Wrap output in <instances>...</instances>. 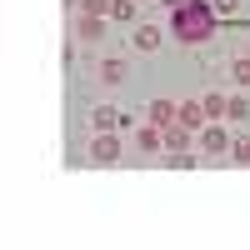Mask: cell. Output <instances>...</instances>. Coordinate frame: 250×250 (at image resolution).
Here are the masks:
<instances>
[{"mask_svg":"<svg viewBox=\"0 0 250 250\" xmlns=\"http://www.w3.org/2000/svg\"><path fill=\"white\" fill-rule=\"evenodd\" d=\"M215 25H220V15H215L210 0H185V5L170 10V20H165V30H170L180 45H205V40L215 35Z\"/></svg>","mask_w":250,"mask_h":250,"instance_id":"obj_1","label":"cell"},{"mask_svg":"<svg viewBox=\"0 0 250 250\" xmlns=\"http://www.w3.org/2000/svg\"><path fill=\"white\" fill-rule=\"evenodd\" d=\"M230 130H225V120H205L200 130H195V150L200 155H230Z\"/></svg>","mask_w":250,"mask_h":250,"instance_id":"obj_2","label":"cell"},{"mask_svg":"<svg viewBox=\"0 0 250 250\" xmlns=\"http://www.w3.org/2000/svg\"><path fill=\"white\" fill-rule=\"evenodd\" d=\"M70 30H75V40H85V45H100V40H105V15H85V10H75Z\"/></svg>","mask_w":250,"mask_h":250,"instance_id":"obj_3","label":"cell"},{"mask_svg":"<svg viewBox=\"0 0 250 250\" xmlns=\"http://www.w3.org/2000/svg\"><path fill=\"white\" fill-rule=\"evenodd\" d=\"M90 160H95V165H115V160H120V140H115V130H95V140H90Z\"/></svg>","mask_w":250,"mask_h":250,"instance_id":"obj_4","label":"cell"},{"mask_svg":"<svg viewBox=\"0 0 250 250\" xmlns=\"http://www.w3.org/2000/svg\"><path fill=\"white\" fill-rule=\"evenodd\" d=\"M145 120L160 125V130H165V125H175V120H180V100H170V95L150 100V105H145Z\"/></svg>","mask_w":250,"mask_h":250,"instance_id":"obj_5","label":"cell"},{"mask_svg":"<svg viewBox=\"0 0 250 250\" xmlns=\"http://www.w3.org/2000/svg\"><path fill=\"white\" fill-rule=\"evenodd\" d=\"M160 35H165L160 25H135V30H130V45L150 55V50H160Z\"/></svg>","mask_w":250,"mask_h":250,"instance_id":"obj_6","label":"cell"},{"mask_svg":"<svg viewBox=\"0 0 250 250\" xmlns=\"http://www.w3.org/2000/svg\"><path fill=\"white\" fill-rule=\"evenodd\" d=\"M190 145H195V130H190V125H165V150H190Z\"/></svg>","mask_w":250,"mask_h":250,"instance_id":"obj_7","label":"cell"},{"mask_svg":"<svg viewBox=\"0 0 250 250\" xmlns=\"http://www.w3.org/2000/svg\"><path fill=\"white\" fill-rule=\"evenodd\" d=\"M135 145H140V150H165V130H160V125H150V120H145L140 125V130H135Z\"/></svg>","mask_w":250,"mask_h":250,"instance_id":"obj_8","label":"cell"},{"mask_svg":"<svg viewBox=\"0 0 250 250\" xmlns=\"http://www.w3.org/2000/svg\"><path fill=\"white\" fill-rule=\"evenodd\" d=\"M95 75H100V85H120V80H125V60L120 55H105L95 65Z\"/></svg>","mask_w":250,"mask_h":250,"instance_id":"obj_9","label":"cell"},{"mask_svg":"<svg viewBox=\"0 0 250 250\" xmlns=\"http://www.w3.org/2000/svg\"><path fill=\"white\" fill-rule=\"evenodd\" d=\"M230 80H235V90H250V50L230 55Z\"/></svg>","mask_w":250,"mask_h":250,"instance_id":"obj_10","label":"cell"},{"mask_svg":"<svg viewBox=\"0 0 250 250\" xmlns=\"http://www.w3.org/2000/svg\"><path fill=\"white\" fill-rule=\"evenodd\" d=\"M200 105H205V115H210V120H225V110H230V95H225V90H205Z\"/></svg>","mask_w":250,"mask_h":250,"instance_id":"obj_11","label":"cell"},{"mask_svg":"<svg viewBox=\"0 0 250 250\" xmlns=\"http://www.w3.org/2000/svg\"><path fill=\"white\" fill-rule=\"evenodd\" d=\"M205 120H210V115H205V105H200V95H195V100H180V125H190V130H200Z\"/></svg>","mask_w":250,"mask_h":250,"instance_id":"obj_12","label":"cell"},{"mask_svg":"<svg viewBox=\"0 0 250 250\" xmlns=\"http://www.w3.org/2000/svg\"><path fill=\"white\" fill-rule=\"evenodd\" d=\"M90 125H95V130H115V125H125V115L115 105H95L90 110Z\"/></svg>","mask_w":250,"mask_h":250,"instance_id":"obj_13","label":"cell"},{"mask_svg":"<svg viewBox=\"0 0 250 250\" xmlns=\"http://www.w3.org/2000/svg\"><path fill=\"white\" fill-rule=\"evenodd\" d=\"M225 120H235V125L250 120V95L245 90H230V110H225Z\"/></svg>","mask_w":250,"mask_h":250,"instance_id":"obj_14","label":"cell"},{"mask_svg":"<svg viewBox=\"0 0 250 250\" xmlns=\"http://www.w3.org/2000/svg\"><path fill=\"white\" fill-rule=\"evenodd\" d=\"M135 5H140V0H115V5H110V20H120V25H135Z\"/></svg>","mask_w":250,"mask_h":250,"instance_id":"obj_15","label":"cell"},{"mask_svg":"<svg viewBox=\"0 0 250 250\" xmlns=\"http://www.w3.org/2000/svg\"><path fill=\"white\" fill-rule=\"evenodd\" d=\"M230 160L235 165H250V135H235L230 140Z\"/></svg>","mask_w":250,"mask_h":250,"instance_id":"obj_16","label":"cell"},{"mask_svg":"<svg viewBox=\"0 0 250 250\" xmlns=\"http://www.w3.org/2000/svg\"><path fill=\"white\" fill-rule=\"evenodd\" d=\"M165 165H175V170H190L195 155H190V150H170V155H165Z\"/></svg>","mask_w":250,"mask_h":250,"instance_id":"obj_17","label":"cell"},{"mask_svg":"<svg viewBox=\"0 0 250 250\" xmlns=\"http://www.w3.org/2000/svg\"><path fill=\"white\" fill-rule=\"evenodd\" d=\"M110 5H115V0H80L85 15H110Z\"/></svg>","mask_w":250,"mask_h":250,"instance_id":"obj_18","label":"cell"},{"mask_svg":"<svg viewBox=\"0 0 250 250\" xmlns=\"http://www.w3.org/2000/svg\"><path fill=\"white\" fill-rule=\"evenodd\" d=\"M210 5H215V15L225 20V15H235V10H240V0H210Z\"/></svg>","mask_w":250,"mask_h":250,"instance_id":"obj_19","label":"cell"}]
</instances>
